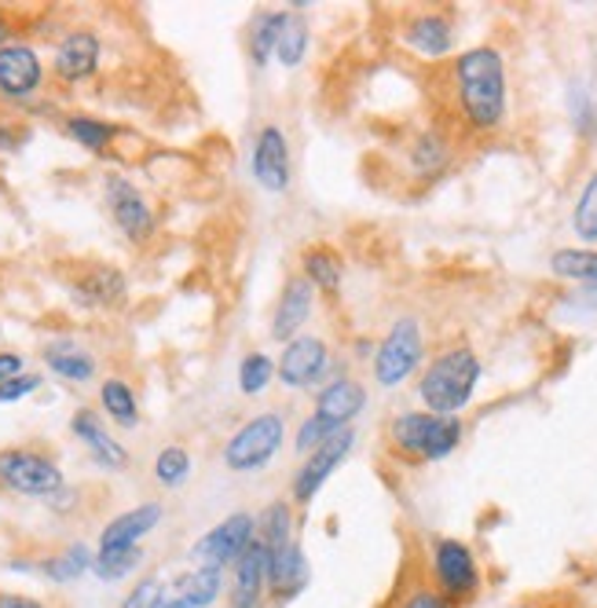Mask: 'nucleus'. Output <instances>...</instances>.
<instances>
[{
	"label": "nucleus",
	"instance_id": "obj_28",
	"mask_svg": "<svg viewBox=\"0 0 597 608\" xmlns=\"http://www.w3.org/2000/svg\"><path fill=\"white\" fill-rule=\"evenodd\" d=\"M282 23H286V15H282V12H264V15L254 19V37H249V52H254L257 67H264V63L275 56Z\"/></svg>",
	"mask_w": 597,
	"mask_h": 608
},
{
	"label": "nucleus",
	"instance_id": "obj_31",
	"mask_svg": "<svg viewBox=\"0 0 597 608\" xmlns=\"http://www.w3.org/2000/svg\"><path fill=\"white\" fill-rule=\"evenodd\" d=\"M257 542L268 553H275L282 547H290V506L286 503H271V509L260 520V536Z\"/></svg>",
	"mask_w": 597,
	"mask_h": 608
},
{
	"label": "nucleus",
	"instance_id": "obj_30",
	"mask_svg": "<svg viewBox=\"0 0 597 608\" xmlns=\"http://www.w3.org/2000/svg\"><path fill=\"white\" fill-rule=\"evenodd\" d=\"M572 227L583 243H597V169L583 183L579 202H575V213H572Z\"/></svg>",
	"mask_w": 597,
	"mask_h": 608
},
{
	"label": "nucleus",
	"instance_id": "obj_5",
	"mask_svg": "<svg viewBox=\"0 0 597 608\" xmlns=\"http://www.w3.org/2000/svg\"><path fill=\"white\" fill-rule=\"evenodd\" d=\"M421 327L418 319H399L393 330H388V338L382 341V349L374 356V378L382 389H396L404 385L410 374L418 371L421 363Z\"/></svg>",
	"mask_w": 597,
	"mask_h": 608
},
{
	"label": "nucleus",
	"instance_id": "obj_3",
	"mask_svg": "<svg viewBox=\"0 0 597 608\" xmlns=\"http://www.w3.org/2000/svg\"><path fill=\"white\" fill-rule=\"evenodd\" d=\"M462 421L451 415H429V410H407L393 421V443L415 459L437 462L459 448Z\"/></svg>",
	"mask_w": 597,
	"mask_h": 608
},
{
	"label": "nucleus",
	"instance_id": "obj_41",
	"mask_svg": "<svg viewBox=\"0 0 597 608\" xmlns=\"http://www.w3.org/2000/svg\"><path fill=\"white\" fill-rule=\"evenodd\" d=\"M404 608H451V601L443 594H437V590H415L407 597Z\"/></svg>",
	"mask_w": 597,
	"mask_h": 608
},
{
	"label": "nucleus",
	"instance_id": "obj_37",
	"mask_svg": "<svg viewBox=\"0 0 597 608\" xmlns=\"http://www.w3.org/2000/svg\"><path fill=\"white\" fill-rule=\"evenodd\" d=\"M443 161H448V147H443V139L440 136H421L418 139V147H415V166L418 172H437Z\"/></svg>",
	"mask_w": 597,
	"mask_h": 608
},
{
	"label": "nucleus",
	"instance_id": "obj_12",
	"mask_svg": "<svg viewBox=\"0 0 597 608\" xmlns=\"http://www.w3.org/2000/svg\"><path fill=\"white\" fill-rule=\"evenodd\" d=\"M363 404H367V389L360 382H352V378H338V382H330L319 393L316 418L330 432H341V429H349V421L360 415Z\"/></svg>",
	"mask_w": 597,
	"mask_h": 608
},
{
	"label": "nucleus",
	"instance_id": "obj_11",
	"mask_svg": "<svg viewBox=\"0 0 597 608\" xmlns=\"http://www.w3.org/2000/svg\"><path fill=\"white\" fill-rule=\"evenodd\" d=\"M327 367H330L327 345L308 334V338H293L286 349H282L279 378H282V385H290V389H308L327 374Z\"/></svg>",
	"mask_w": 597,
	"mask_h": 608
},
{
	"label": "nucleus",
	"instance_id": "obj_44",
	"mask_svg": "<svg viewBox=\"0 0 597 608\" xmlns=\"http://www.w3.org/2000/svg\"><path fill=\"white\" fill-rule=\"evenodd\" d=\"M8 37V26H4V19H0V41H4Z\"/></svg>",
	"mask_w": 597,
	"mask_h": 608
},
{
	"label": "nucleus",
	"instance_id": "obj_38",
	"mask_svg": "<svg viewBox=\"0 0 597 608\" xmlns=\"http://www.w3.org/2000/svg\"><path fill=\"white\" fill-rule=\"evenodd\" d=\"M161 597H166V590H161V579H144L133 594L125 597L122 608H158Z\"/></svg>",
	"mask_w": 597,
	"mask_h": 608
},
{
	"label": "nucleus",
	"instance_id": "obj_16",
	"mask_svg": "<svg viewBox=\"0 0 597 608\" xmlns=\"http://www.w3.org/2000/svg\"><path fill=\"white\" fill-rule=\"evenodd\" d=\"M312 301H316L312 282L308 279H290L286 290H282V297H279L275 319H271V338H275V341H293V334L305 327L308 316H312Z\"/></svg>",
	"mask_w": 597,
	"mask_h": 608
},
{
	"label": "nucleus",
	"instance_id": "obj_10",
	"mask_svg": "<svg viewBox=\"0 0 597 608\" xmlns=\"http://www.w3.org/2000/svg\"><path fill=\"white\" fill-rule=\"evenodd\" d=\"M254 180L271 194L290 188V139L279 125H264L254 144Z\"/></svg>",
	"mask_w": 597,
	"mask_h": 608
},
{
	"label": "nucleus",
	"instance_id": "obj_25",
	"mask_svg": "<svg viewBox=\"0 0 597 608\" xmlns=\"http://www.w3.org/2000/svg\"><path fill=\"white\" fill-rule=\"evenodd\" d=\"M100 399H103V407H106V415H111L117 426H125V429H133L136 421H139V407H136V396H133V389H128L122 378H111V382H103L100 389Z\"/></svg>",
	"mask_w": 597,
	"mask_h": 608
},
{
	"label": "nucleus",
	"instance_id": "obj_45",
	"mask_svg": "<svg viewBox=\"0 0 597 608\" xmlns=\"http://www.w3.org/2000/svg\"><path fill=\"white\" fill-rule=\"evenodd\" d=\"M514 608H531V605H514Z\"/></svg>",
	"mask_w": 597,
	"mask_h": 608
},
{
	"label": "nucleus",
	"instance_id": "obj_4",
	"mask_svg": "<svg viewBox=\"0 0 597 608\" xmlns=\"http://www.w3.org/2000/svg\"><path fill=\"white\" fill-rule=\"evenodd\" d=\"M282 440H286V418H282L279 410H264V415L249 418L224 448L227 470H235V473L260 470V465H268L275 459Z\"/></svg>",
	"mask_w": 597,
	"mask_h": 608
},
{
	"label": "nucleus",
	"instance_id": "obj_36",
	"mask_svg": "<svg viewBox=\"0 0 597 608\" xmlns=\"http://www.w3.org/2000/svg\"><path fill=\"white\" fill-rule=\"evenodd\" d=\"M92 297V304H111V301H117L125 293V282H122V275L117 271H95V275L89 279V290H85Z\"/></svg>",
	"mask_w": 597,
	"mask_h": 608
},
{
	"label": "nucleus",
	"instance_id": "obj_40",
	"mask_svg": "<svg viewBox=\"0 0 597 608\" xmlns=\"http://www.w3.org/2000/svg\"><path fill=\"white\" fill-rule=\"evenodd\" d=\"M572 111H575V122H579L583 133H590L594 114H590V95H586L583 89H572Z\"/></svg>",
	"mask_w": 597,
	"mask_h": 608
},
{
	"label": "nucleus",
	"instance_id": "obj_1",
	"mask_svg": "<svg viewBox=\"0 0 597 608\" xmlns=\"http://www.w3.org/2000/svg\"><path fill=\"white\" fill-rule=\"evenodd\" d=\"M454 89L465 122L481 133L503 125L506 117V63L495 48H470L454 63Z\"/></svg>",
	"mask_w": 597,
	"mask_h": 608
},
{
	"label": "nucleus",
	"instance_id": "obj_19",
	"mask_svg": "<svg viewBox=\"0 0 597 608\" xmlns=\"http://www.w3.org/2000/svg\"><path fill=\"white\" fill-rule=\"evenodd\" d=\"M100 67V41L92 34H70L56 52V74L63 81H81Z\"/></svg>",
	"mask_w": 597,
	"mask_h": 608
},
{
	"label": "nucleus",
	"instance_id": "obj_29",
	"mask_svg": "<svg viewBox=\"0 0 597 608\" xmlns=\"http://www.w3.org/2000/svg\"><path fill=\"white\" fill-rule=\"evenodd\" d=\"M144 561V550L139 547H125V550H100L92 558V572L100 579L114 583V579H125L128 572H136V564Z\"/></svg>",
	"mask_w": 597,
	"mask_h": 608
},
{
	"label": "nucleus",
	"instance_id": "obj_32",
	"mask_svg": "<svg viewBox=\"0 0 597 608\" xmlns=\"http://www.w3.org/2000/svg\"><path fill=\"white\" fill-rule=\"evenodd\" d=\"M271 374H275V367L264 352H249L243 367H238V389H243L246 396H260L271 382Z\"/></svg>",
	"mask_w": 597,
	"mask_h": 608
},
{
	"label": "nucleus",
	"instance_id": "obj_13",
	"mask_svg": "<svg viewBox=\"0 0 597 608\" xmlns=\"http://www.w3.org/2000/svg\"><path fill=\"white\" fill-rule=\"evenodd\" d=\"M106 202H111V213H114L117 227H122L133 243H144V238L155 232V216H150L144 194H139L128 180L106 183Z\"/></svg>",
	"mask_w": 597,
	"mask_h": 608
},
{
	"label": "nucleus",
	"instance_id": "obj_23",
	"mask_svg": "<svg viewBox=\"0 0 597 608\" xmlns=\"http://www.w3.org/2000/svg\"><path fill=\"white\" fill-rule=\"evenodd\" d=\"M301 268H305V279L312 282V286H319V290H327L334 293L341 286V257L334 254V249H308L305 260H301Z\"/></svg>",
	"mask_w": 597,
	"mask_h": 608
},
{
	"label": "nucleus",
	"instance_id": "obj_21",
	"mask_svg": "<svg viewBox=\"0 0 597 608\" xmlns=\"http://www.w3.org/2000/svg\"><path fill=\"white\" fill-rule=\"evenodd\" d=\"M271 564H268V586L275 590L279 597H290L297 594L301 586H305L308 579V568H305V553H301L297 547H282L275 553H268Z\"/></svg>",
	"mask_w": 597,
	"mask_h": 608
},
{
	"label": "nucleus",
	"instance_id": "obj_34",
	"mask_svg": "<svg viewBox=\"0 0 597 608\" xmlns=\"http://www.w3.org/2000/svg\"><path fill=\"white\" fill-rule=\"evenodd\" d=\"M155 476H158V484L180 487L191 476V454L183 448H166L155 462Z\"/></svg>",
	"mask_w": 597,
	"mask_h": 608
},
{
	"label": "nucleus",
	"instance_id": "obj_35",
	"mask_svg": "<svg viewBox=\"0 0 597 608\" xmlns=\"http://www.w3.org/2000/svg\"><path fill=\"white\" fill-rule=\"evenodd\" d=\"M67 128H70V136L78 139V144L89 147V150H103L106 144H111V136H114V125L95 122V117H70Z\"/></svg>",
	"mask_w": 597,
	"mask_h": 608
},
{
	"label": "nucleus",
	"instance_id": "obj_17",
	"mask_svg": "<svg viewBox=\"0 0 597 608\" xmlns=\"http://www.w3.org/2000/svg\"><path fill=\"white\" fill-rule=\"evenodd\" d=\"M161 520V506L158 503H144L136 509H128V514L114 517L111 525L103 528L100 536V550H125V547H139V539L150 536V528H155Z\"/></svg>",
	"mask_w": 597,
	"mask_h": 608
},
{
	"label": "nucleus",
	"instance_id": "obj_27",
	"mask_svg": "<svg viewBox=\"0 0 597 608\" xmlns=\"http://www.w3.org/2000/svg\"><path fill=\"white\" fill-rule=\"evenodd\" d=\"M308 52V23L301 15H286V23H282V34H279V45H275V59L282 67H301V59H305Z\"/></svg>",
	"mask_w": 597,
	"mask_h": 608
},
{
	"label": "nucleus",
	"instance_id": "obj_26",
	"mask_svg": "<svg viewBox=\"0 0 597 608\" xmlns=\"http://www.w3.org/2000/svg\"><path fill=\"white\" fill-rule=\"evenodd\" d=\"M553 275L575 282H597V249H557L550 257Z\"/></svg>",
	"mask_w": 597,
	"mask_h": 608
},
{
	"label": "nucleus",
	"instance_id": "obj_18",
	"mask_svg": "<svg viewBox=\"0 0 597 608\" xmlns=\"http://www.w3.org/2000/svg\"><path fill=\"white\" fill-rule=\"evenodd\" d=\"M224 586V572L221 568H194L183 579H177L172 594L161 597L158 608H205L216 601Z\"/></svg>",
	"mask_w": 597,
	"mask_h": 608
},
{
	"label": "nucleus",
	"instance_id": "obj_15",
	"mask_svg": "<svg viewBox=\"0 0 597 608\" xmlns=\"http://www.w3.org/2000/svg\"><path fill=\"white\" fill-rule=\"evenodd\" d=\"M41 59L26 45H0V92L23 100L41 85Z\"/></svg>",
	"mask_w": 597,
	"mask_h": 608
},
{
	"label": "nucleus",
	"instance_id": "obj_42",
	"mask_svg": "<svg viewBox=\"0 0 597 608\" xmlns=\"http://www.w3.org/2000/svg\"><path fill=\"white\" fill-rule=\"evenodd\" d=\"M23 374V360L15 352H0V385L12 382V378Z\"/></svg>",
	"mask_w": 597,
	"mask_h": 608
},
{
	"label": "nucleus",
	"instance_id": "obj_8",
	"mask_svg": "<svg viewBox=\"0 0 597 608\" xmlns=\"http://www.w3.org/2000/svg\"><path fill=\"white\" fill-rule=\"evenodd\" d=\"M432 575L448 601H470L481 590V568H476L473 550L459 539H440L432 547Z\"/></svg>",
	"mask_w": 597,
	"mask_h": 608
},
{
	"label": "nucleus",
	"instance_id": "obj_9",
	"mask_svg": "<svg viewBox=\"0 0 597 608\" xmlns=\"http://www.w3.org/2000/svg\"><path fill=\"white\" fill-rule=\"evenodd\" d=\"M352 443H356L352 429H341V432H334L330 440H323L305 459V465L297 470V476H293V498H297V503H312V498L319 495V487L327 484V476L349 459Z\"/></svg>",
	"mask_w": 597,
	"mask_h": 608
},
{
	"label": "nucleus",
	"instance_id": "obj_2",
	"mask_svg": "<svg viewBox=\"0 0 597 608\" xmlns=\"http://www.w3.org/2000/svg\"><path fill=\"white\" fill-rule=\"evenodd\" d=\"M481 382V360L473 349H451L440 360L429 363L421 374L418 396L429 407V415H459V410L473 399V389Z\"/></svg>",
	"mask_w": 597,
	"mask_h": 608
},
{
	"label": "nucleus",
	"instance_id": "obj_22",
	"mask_svg": "<svg viewBox=\"0 0 597 608\" xmlns=\"http://www.w3.org/2000/svg\"><path fill=\"white\" fill-rule=\"evenodd\" d=\"M451 41H454V30L451 23L443 15H418L415 23L407 26V45L421 52V56H429V59H437L443 56V52L451 48Z\"/></svg>",
	"mask_w": 597,
	"mask_h": 608
},
{
	"label": "nucleus",
	"instance_id": "obj_43",
	"mask_svg": "<svg viewBox=\"0 0 597 608\" xmlns=\"http://www.w3.org/2000/svg\"><path fill=\"white\" fill-rule=\"evenodd\" d=\"M0 608H45L34 597H19V594H0Z\"/></svg>",
	"mask_w": 597,
	"mask_h": 608
},
{
	"label": "nucleus",
	"instance_id": "obj_7",
	"mask_svg": "<svg viewBox=\"0 0 597 608\" xmlns=\"http://www.w3.org/2000/svg\"><path fill=\"white\" fill-rule=\"evenodd\" d=\"M0 484L12 487L19 495H56L63 487V473L59 465L45 459L37 451H23V448H8L0 451Z\"/></svg>",
	"mask_w": 597,
	"mask_h": 608
},
{
	"label": "nucleus",
	"instance_id": "obj_24",
	"mask_svg": "<svg viewBox=\"0 0 597 608\" xmlns=\"http://www.w3.org/2000/svg\"><path fill=\"white\" fill-rule=\"evenodd\" d=\"M48 367L56 371L59 378H67V382H89L95 374V360L89 352L74 349V345H52L48 349Z\"/></svg>",
	"mask_w": 597,
	"mask_h": 608
},
{
	"label": "nucleus",
	"instance_id": "obj_39",
	"mask_svg": "<svg viewBox=\"0 0 597 608\" xmlns=\"http://www.w3.org/2000/svg\"><path fill=\"white\" fill-rule=\"evenodd\" d=\"M34 389H41V378L37 374H19L12 378V382L0 385V404H12V399H23L30 396Z\"/></svg>",
	"mask_w": 597,
	"mask_h": 608
},
{
	"label": "nucleus",
	"instance_id": "obj_20",
	"mask_svg": "<svg viewBox=\"0 0 597 608\" xmlns=\"http://www.w3.org/2000/svg\"><path fill=\"white\" fill-rule=\"evenodd\" d=\"M74 432H78V437L89 443L92 459L100 465H106V470H122V465L128 462L125 448L103 429V421L95 418L92 410H78V415H74Z\"/></svg>",
	"mask_w": 597,
	"mask_h": 608
},
{
	"label": "nucleus",
	"instance_id": "obj_33",
	"mask_svg": "<svg viewBox=\"0 0 597 608\" xmlns=\"http://www.w3.org/2000/svg\"><path fill=\"white\" fill-rule=\"evenodd\" d=\"M92 568V553L81 547H70L67 553H59V558H52L45 561V575H52L56 583H70V579H78L81 572H89Z\"/></svg>",
	"mask_w": 597,
	"mask_h": 608
},
{
	"label": "nucleus",
	"instance_id": "obj_14",
	"mask_svg": "<svg viewBox=\"0 0 597 608\" xmlns=\"http://www.w3.org/2000/svg\"><path fill=\"white\" fill-rule=\"evenodd\" d=\"M268 550L254 539L243 558L235 561V586H232V608H260L268 590Z\"/></svg>",
	"mask_w": 597,
	"mask_h": 608
},
{
	"label": "nucleus",
	"instance_id": "obj_6",
	"mask_svg": "<svg viewBox=\"0 0 597 608\" xmlns=\"http://www.w3.org/2000/svg\"><path fill=\"white\" fill-rule=\"evenodd\" d=\"M257 539V520L249 514H232L216 525L210 536H202L191 547V561H199V568H227L235 564L243 553L254 547Z\"/></svg>",
	"mask_w": 597,
	"mask_h": 608
}]
</instances>
